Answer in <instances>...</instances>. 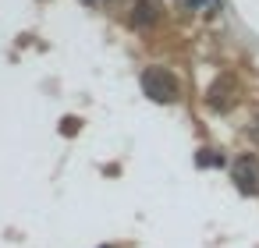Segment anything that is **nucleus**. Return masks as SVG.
<instances>
[{"mask_svg":"<svg viewBox=\"0 0 259 248\" xmlns=\"http://www.w3.org/2000/svg\"><path fill=\"white\" fill-rule=\"evenodd\" d=\"M234 177H238V184H241L245 191H259V163H255L252 156H241V160L234 163Z\"/></svg>","mask_w":259,"mask_h":248,"instance_id":"1","label":"nucleus"}]
</instances>
